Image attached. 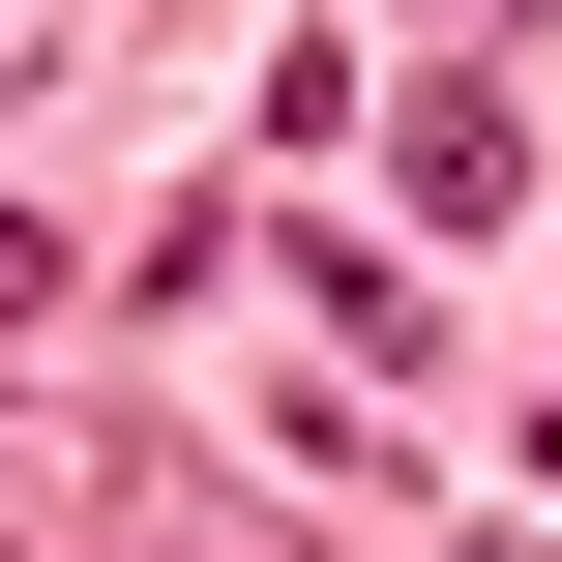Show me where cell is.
Here are the masks:
<instances>
[{
  "instance_id": "cell-1",
  "label": "cell",
  "mask_w": 562,
  "mask_h": 562,
  "mask_svg": "<svg viewBox=\"0 0 562 562\" xmlns=\"http://www.w3.org/2000/svg\"><path fill=\"white\" fill-rule=\"evenodd\" d=\"M385 178H415L445 237H504V207H533V119H504V89H415V119H385Z\"/></svg>"
},
{
  "instance_id": "cell-2",
  "label": "cell",
  "mask_w": 562,
  "mask_h": 562,
  "mask_svg": "<svg viewBox=\"0 0 562 562\" xmlns=\"http://www.w3.org/2000/svg\"><path fill=\"white\" fill-rule=\"evenodd\" d=\"M30 326H59V207H0V356H30Z\"/></svg>"
},
{
  "instance_id": "cell-3",
  "label": "cell",
  "mask_w": 562,
  "mask_h": 562,
  "mask_svg": "<svg viewBox=\"0 0 562 562\" xmlns=\"http://www.w3.org/2000/svg\"><path fill=\"white\" fill-rule=\"evenodd\" d=\"M59 59H89V0H0V89H59Z\"/></svg>"
},
{
  "instance_id": "cell-4",
  "label": "cell",
  "mask_w": 562,
  "mask_h": 562,
  "mask_svg": "<svg viewBox=\"0 0 562 562\" xmlns=\"http://www.w3.org/2000/svg\"><path fill=\"white\" fill-rule=\"evenodd\" d=\"M30 504H59V445H30V415H0V533H30Z\"/></svg>"
},
{
  "instance_id": "cell-5",
  "label": "cell",
  "mask_w": 562,
  "mask_h": 562,
  "mask_svg": "<svg viewBox=\"0 0 562 562\" xmlns=\"http://www.w3.org/2000/svg\"><path fill=\"white\" fill-rule=\"evenodd\" d=\"M59 562H148V533H59Z\"/></svg>"
},
{
  "instance_id": "cell-6",
  "label": "cell",
  "mask_w": 562,
  "mask_h": 562,
  "mask_svg": "<svg viewBox=\"0 0 562 562\" xmlns=\"http://www.w3.org/2000/svg\"><path fill=\"white\" fill-rule=\"evenodd\" d=\"M474 562H562V533H474Z\"/></svg>"
}]
</instances>
